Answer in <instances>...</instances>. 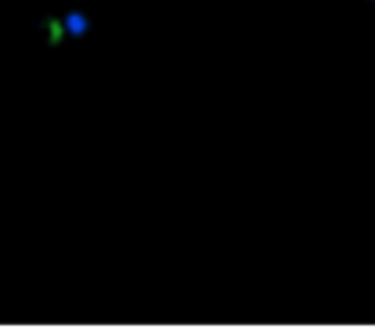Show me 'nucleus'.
<instances>
[{
	"label": "nucleus",
	"instance_id": "1",
	"mask_svg": "<svg viewBox=\"0 0 375 328\" xmlns=\"http://www.w3.org/2000/svg\"><path fill=\"white\" fill-rule=\"evenodd\" d=\"M62 22H65V31H67V37H73V39H81V37H87V31H90V25H93V20H90L84 11H79V8L67 11Z\"/></svg>",
	"mask_w": 375,
	"mask_h": 328
},
{
	"label": "nucleus",
	"instance_id": "2",
	"mask_svg": "<svg viewBox=\"0 0 375 328\" xmlns=\"http://www.w3.org/2000/svg\"><path fill=\"white\" fill-rule=\"evenodd\" d=\"M42 28L48 31V45H62V39L67 37V31H65V22L62 20H56V17H45L42 20Z\"/></svg>",
	"mask_w": 375,
	"mask_h": 328
}]
</instances>
